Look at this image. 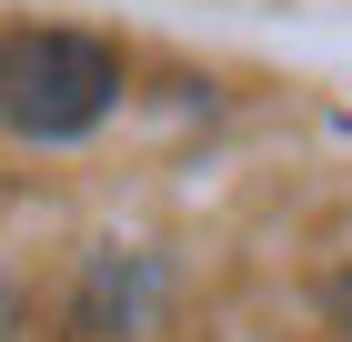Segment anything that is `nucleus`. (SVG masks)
I'll return each instance as SVG.
<instances>
[{"mask_svg":"<svg viewBox=\"0 0 352 342\" xmlns=\"http://www.w3.org/2000/svg\"><path fill=\"white\" fill-rule=\"evenodd\" d=\"M121 101V61L81 30H10L0 41V131L21 141H81Z\"/></svg>","mask_w":352,"mask_h":342,"instance_id":"nucleus-1","label":"nucleus"},{"mask_svg":"<svg viewBox=\"0 0 352 342\" xmlns=\"http://www.w3.org/2000/svg\"><path fill=\"white\" fill-rule=\"evenodd\" d=\"M332 322H352V272H342V282H332Z\"/></svg>","mask_w":352,"mask_h":342,"instance_id":"nucleus-2","label":"nucleus"}]
</instances>
